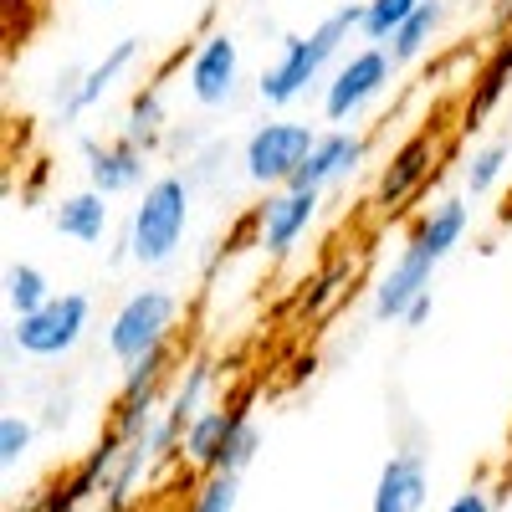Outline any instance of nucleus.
Wrapping results in <instances>:
<instances>
[{
  "label": "nucleus",
  "mask_w": 512,
  "mask_h": 512,
  "mask_svg": "<svg viewBox=\"0 0 512 512\" xmlns=\"http://www.w3.org/2000/svg\"><path fill=\"white\" fill-rule=\"evenodd\" d=\"M364 26V6H338L333 16H323L308 36H287L282 41V57L262 72V82H256V93H262L267 108H287L297 103L313 82L323 77V67L338 57V47Z\"/></svg>",
  "instance_id": "nucleus-1"
},
{
  "label": "nucleus",
  "mask_w": 512,
  "mask_h": 512,
  "mask_svg": "<svg viewBox=\"0 0 512 512\" xmlns=\"http://www.w3.org/2000/svg\"><path fill=\"white\" fill-rule=\"evenodd\" d=\"M190 226V180L185 175H159L144 185L134 216H128V246H134L139 267H164L175 262V251Z\"/></svg>",
  "instance_id": "nucleus-2"
},
{
  "label": "nucleus",
  "mask_w": 512,
  "mask_h": 512,
  "mask_svg": "<svg viewBox=\"0 0 512 512\" xmlns=\"http://www.w3.org/2000/svg\"><path fill=\"white\" fill-rule=\"evenodd\" d=\"M175 313H180L175 292H164V287L134 292V297H128V303L113 313V323H108V354H113L123 369L139 364V359H149L154 349H164L169 328H175Z\"/></svg>",
  "instance_id": "nucleus-3"
},
{
  "label": "nucleus",
  "mask_w": 512,
  "mask_h": 512,
  "mask_svg": "<svg viewBox=\"0 0 512 512\" xmlns=\"http://www.w3.org/2000/svg\"><path fill=\"white\" fill-rule=\"evenodd\" d=\"M318 149V134L308 123H292V118H277V123H262L256 134L246 139L241 149V164H246V180L251 185H292L297 169L308 164V154Z\"/></svg>",
  "instance_id": "nucleus-4"
},
{
  "label": "nucleus",
  "mask_w": 512,
  "mask_h": 512,
  "mask_svg": "<svg viewBox=\"0 0 512 512\" xmlns=\"http://www.w3.org/2000/svg\"><path fill=\"white\" fill-rule=\"evenodd\" d=\"M88 323H93V297H88V292H62V297H52L41 313L16 318L11 344H16L21 354H31V359H62V354H72V349L82 344Z\"/></svg>",
  "instance_id": "nucleus-5"
},
{
  "label": "nucleus",
  "mask_w": 512,
  "mask_h": 512,
  "mask_svg": "<svg viewBox=\"0 0 512 512\" xmlns=\"http://www.w3.org/2000/svg\"><path fill=\"white\" fill-rule=\"evenodd\" d=\"M390 77H395V57L384 47H364V52L344 57L333 67L328 88H323V118L344 128L354 113H364L384 88H390Z\"/></svg>",
  "instance_id": "nucleus-6"
},
{
  "label": "nucleus",
  "mask_w": 512,
  "mask_h": 512,
  "mask_svg": "<svg viewBox=\"0 0 512 512\" xmlns=\"http://www.w3.org/2000/svg\"><path fill=\"white\" fill-rule=\"evenodd\" d=\"M139 52H144V41L139 36H123V41H113V47L103 52V62H93V67H77V72H62L57 77V123L67 128V123H77L88 108H98L113 88H118V77L139 62Z\"/></svg>",
  "instance_id": "nucleus-7"
},
{
  "label": "nucleus",
  "mask_w": 512,
  "mask_h": 512,
  "mask_svg": "<svg viewBox=\"0 0 512 512\" xmlns=\"http://www.w3.org/2000/svg\"><path fill=\"white\" fill-rule=\"evenodd\" d=\"M436 256L425 251L420 241H410L400 256H395V267L379 277L374 287V318L379 323H405V313L420 303L425 292H431V277H436Z\"/></svg>",
  "instance_id": "nucleus-8"
},
{
  "label": "nucleus",
  "mask_w": 512,
  "mask_h": 512,
  "mask_svg": "<svg viewBox=\"0 0 512 512\" xmlns=\"http://www.w3.org/2000/svg\"><path fill=\"white\" fill-rule=\"evenodd\" d=\"M190 98L200 108H226L236 98V82H241V47H236V36L231 31H216V36H205L195 57H190Z\"/></svg>",
  "instance_id": "nucleus-9"
},
{
  "label": "nucleus",
  "mask_w": 512,
  "mask_h": 512,
  "mask_svg": "<svg viewBox=\"0 0 512 512\" xmlns=\"http://www.w3.org/2000/svg\"><path fill=\"white\" fill-rule=\"evenodd\" d=\"M369 154V139L359 134V128H333V134H318V149L308 154V164L297 169V180L287 190H308V195H323L328 185L349 180L354 169L364 164Z\"/></svg>",
  "instance_id": "nucleus-10"
},
{
  "label": "nucleus",
  "mask_w": 512,
  "mask_h": 512,
  "mask_svg": "<svg viewBox=\"0 0 512 512\" xmlns=\"http://www.w3.org/2000/svg\"><path fill=\"white\" fill-rule=\"evenodd\" d=\"M425 497H431V461H425V451H390V461L379 466L369 512H425Z\"/></svg>",
  "instance_id": "nucleus-11"
},
{
  "label": "nucleus",
  "mask_w": 512,
  "mask_h": 512,
  "mask_svg": "<svg viewBox=\"0 0 512 512\" xmlns=\"http://www.w3.org/2000/svg\"><path fill=\"white\" fill-rule=\"evenodd\" d=\"M77 149H82V159H88V190H98L103 200L139 190V180H144V149H134L128 139L98 144L93 134H82Z\"/></svg>",
  "instance_id": "nucleus-12"
},
{
  "label": "nucleus",
  "mask_w": 512,
  "mask_h": 512,
  "mask_svg": "<svg viewBox=\"0 0 512 512\" xmlns=\"http://www.w3.org/2000/svg\"><path fill=\"white\" fill-rule=\"evenodd\" d=\"M318 200L323 195H308V190H277L267 205H262V216H256V236H262V246L272 256H287L297 246V236H303L318 216Z\"/></svg>",
  "instance_id": "nucleus-13"
},
{
  "label": "nucleus",
  "mask_w": 512,
  "mask_h": 512,
  "mask_svg": "<svg viewBox=\"0 0 512 512\" xmlns=\"http://www.w3.org/2000/svg\"><path fill=\"white\" fill-rule=\"evenodd\" d=\"M431 159H436V139L431 134H410L395 154H390V169L379 175V205L384 210H400L420 185H425V175H431Z\"/></svg>",
  "instance_id": "nucleus-14"
},
{
  "label": "nucleus",
  "mask_w": 512,
  "mask_h": 512,
  "mask_svg": "<svg viewBox=\"0 0 512 512\" xmlns=\"http://www.w3.org/2000/svg\"><path fill=\"white\" fill-rule=\"evenodd\" d=\"M251 420V410L246 405H226V410H200L195 415V425H190V431H185V461L190 466H200V472L210 477V472H216V461H221V451L231 446V436L241 431V425Z\"/></svg>",
  "instance_id": "nucleus-15"
},
{
  "label": "nucleus",
  "mask_w": 512,
  "mask_h": 512,
  "mask_svg": "<svg viewBox=\"0 0 512 512\" xmlns=\"http://www.w3.org/2000/svg\"><path fill=\"white\" fill-rule=\"evenodd\" d=\"M52 226L57 236L77 241V246H98L103 231H108V200L98 190H77V195H62L57 210H52Z\"/></svg>",
  "instance_id": "nucleus-16"
},
{
  "label": "nucleus",
  "mask_w": 512,
  "mask_h": 512,
  "mask_svg": "<svg viewBox=\"0 0 512 512\" xmlns=\"http://www.w3.org/2000/svg\"><path fill=\"white\" fill-rule=\"evenodd\" d=\"M466 226H472V210H466V200L446 195V200H436V205H431V216L420 221V231H415L410 241H420L425 251L436 256V262H446V256L461 246Z\"/></svg>",
  "instance_id": "nucleus-17"
},
{
  "label": "nucleus",
  "mask_w": 512,
  "mask_h": 512,
  "mask_svg": "<svg viewBox=\"0 0 512 512\" xmlns=\"http://www.w3.org/2000/svg\"><path fill=\"white\" fill-rule=\"evenodd\" d=\"M52 297H57V292H52V282H47V272H41V267H31V262H11V267H6V303H11L16 318L41 313Z\"/></svg>",
  "instance_id": "nucleus-18"
},
{
  "label": "nucleus",
  "mask_w": 512,
  "mask_h": 512,
  "mask_svg": "<svg viewBox=\"0 0 512 512\" xmlns=\"http://www.w3.org/2000/svg\"><path fill=\"white\" fill-rule=\"evenodd\" d=\"M436 26H441V0H425V6L395 31V41H390V47H384V52H390L395 57V67H410L425 47H431V36H436Z\"/></svg>",
  "instance_id": "nucleus-19"
},
{
  "label": "nucleus",
  "mask_w": 512,
  "mask_h": 512,
  "mask_svg": "<svg viewBox=\"0 0 512 512\" xmlns=\"http://www.w3.org/2000/svg\"><path fill=\"white\" fill-rule=\"evenodd\" d=\"M425 6V0H364V26L359 36L369 41V47H390L395 31Z\"/></svg>",
  "instance_id": "nucleus-20"
},
{
  "label": "nucleus",
  "mask_w": 512,
  "mask_h": 512,
  "mask_svg": "<svg viewBox=\"0 0 512 512\" xmlns=\"http://www.w3.org/2000/svg\"><path fill=\"white\" fill-rule=\"evenodd\" d=\"M159 128H164V98H159V88H139L134 103H128V113H123V134L118 139H128L134 149L149 154V144L159 139Z\"/></svg>",
  "instance_id": "nucleus-21"
},
{
  "label": "nucleus",
  "mask_w": 512,
  "mask_h": 512,
  "mask_svg": "<svg viewBox=\"0 0 512 512\" xmlns=\"http://www.w3.org/2000/svg\"><path fill=\"white\" fill-rule=\"evenodd\" d=\"M507 154H512V139H492V144H482V149L472 154V164H466V195H472V200L492 195L497 180H502V169H507Z\"/></svg>",
  "instance_id": "nucleus-22"
},
{
  "label": "nucleus",
  "mask_w": 512,
  "mask_h": 512,
  "mask_svg": "<svg viewBox=\"0 0 512 512\" xmlns=\"http://www.w3.org/2000/svg\"><path fill=\"white\" fill-rule=\"evenodd\" d=\"M31 446H36V420L16 415V410L0 415V472H16V466L31 456Z\"/></svg>",
  "instance_id": "nucleus-23"
},
{
  "label": "nucleus",
  "mask_w": 512,
  "mask_h": 512,
  "mask_svg": "<svg viewBox=\"0 0 512 512\" xmlns=\"http://www.w3.org/2000/svg\"><path fill=\"white\" fill-rule=\"evenodd\" d=\"M256 451H262V425H256V415H251L241 431L231 436V446L221 451V461H216V472H210V477H241L246 466L256 461Z\"/></svg>",
  "instance_id": "nucleus-24"
},
{
  "label": "nucleus",
  "mask_w": 512,
  "mask_h": 512,
  "mask_svg": "<svg viewBox=\"0 0 512 512\" xmlns=\"http://www.w3.org/2000/svg\"><path fill=\"white\" fill-rule=\"evenodd\" d=\"M159 379H164V349H154L149 359H139V364L123 369L118 400H149V395H159Z\"/></svg>",
  "instance_id": "nucleus-25"
},
{
  "label": "nucleus",
  "mask_w": 512,
  "mask_h": 512,
  "mask_svg": "<svg viewBox=\"0 0 512 512\" xmlns=\"http://www.w3.org/2000/svg\"><path fill=\"white\" fill-rule=\"evenodd\" d=\"M236 502H241V477H205L190 512H236Z\"/></svg>",
  "instance_id": "nucleus-26"
},
{
  "label": "nucleus",
  "mask_w": 512,
  "mask_h": 512,
  "mask_svg": "<svg viewBox=\"0 0 512 512\" xmlns=\"http://www.w3.org/2000/svg\"><path fill=\"white\" fill-rule=\"evenodd\" d=\"M446 512H497V502H492L487 487H466V492H456L446 502Z\"/></svg>",
  "instance_id": "nucleus-27"
},
{
  "label": "nucleus",
  "mask_w": 512,
  "mask_h": 512,
  "mask_svg": "<svg viewBox=\"0 0 512 512\" xmlns=\"http://www.w3.org/2000/svg\"><path fill=\"white\" fill-rule=\"evenodd\" d=\"M344 277H349V267H333V272H328V277H318V282H313V287H318V292H313V303H308V308H313V313H318V308H323V303H328V297H333V292H338V282H344Z\"/></svg>",
  "instance_id": "nucleus-28"
},
{
  "label": "nucleus",
  "mask_w": 512,
  "mask_h": 512,
  "mask_svg": "<svg viewBox=\"0 0 512 512\" xmlns=\"http://www.w3.org/2000/svg\"><path fill=\"white\" fill-rule=\"evenodd\" d=\"M431 308H436V297H431V292H425V297H420V303H415V308L405 313V328H420L425 318H431Z\"/></svg>",
  "instance_id": "nucleus-29"
}]
</instances>
